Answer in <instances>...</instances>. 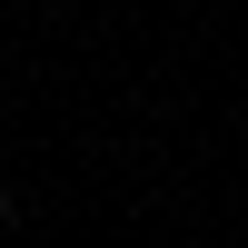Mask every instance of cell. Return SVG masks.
Segmentation results:
<instances>
[{"mask_svg":"<svg viewBox=\"0 0 248 248\" xmlns=\"http://www.w3.org/2000/svg\"><path fill=\"white\" fill-rule=\"evenodd\" d=\"M0 218H10V189H0Z\"/></svg>","mask_w":248,"mask_h":248,"instance_id":"1","label":"cell"}]
</instances>
